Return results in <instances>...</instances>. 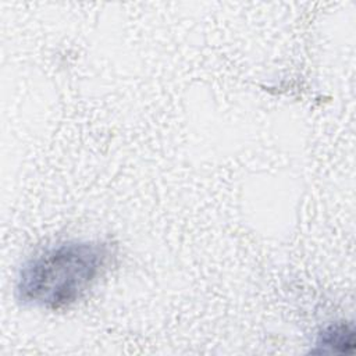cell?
<instances>
[{
	"mask_svg": "<svg viewBox=\"0 0 356 356\" xmlns=\"http://www.w3.org/2000/svg\"><path fill=\"white\" fill-rule=\"evenodd\" d=\"M113 256L110 245L100 241H67L47 248L21 267L17 299L46 310L70 307L104 275Z\"/></svg>",
	"mask_w": 356,
	"mask_h": 356,
	"instance_id": "6da1fadb",
	"label": "cell"
},
{
	"mask_svg": "<svg viewBox=\"0 0 356 356\" xmlns=\"http://www.w3.org/2000/svg\"><path fill=\"white\" fill-rule=\"evenodd\" d=\"M355 345V332L352 325L335 323L325 327L316 339V348L320 352H346Z\"/></svg>",
	"mask_w": 356,
	"mask_h": 356,
	"instance_id": "7a4b0ae2",
	"label": "cell"
}]
</instances>
